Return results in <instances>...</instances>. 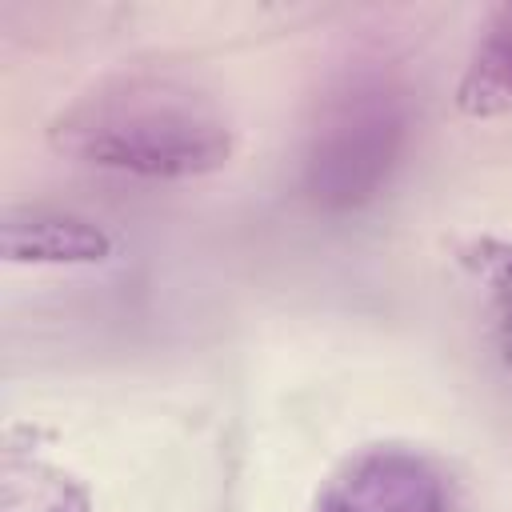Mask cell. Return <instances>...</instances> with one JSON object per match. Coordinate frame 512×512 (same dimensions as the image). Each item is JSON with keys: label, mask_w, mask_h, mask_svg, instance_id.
Returning a JSON list of instances; mask_svg holds the SVG:
<instances>
[{"label": "cell", "mask_w": 512, "mask_h": 512, "mask_svg": "<svg viewBox=\"0 0 512 512\" xmlns=\"http://www.w3.org/2000/svg\"><path fill=\"white\" fill-rule=\"evenodd\" d=\"M408 140V100L388 76L348 80L320 112L304 184L320 208L368 204L392 176Z\"/></svg>", "instance_id": "obj_2"}, {"label": "cell", "mask_w": 512, "mask_h": 512, "mask_svg": "<svg viewBox=\"0 0 512 512\" xmlns=\"http://www.w3.org/2000/svg\"><path fill=\"white\" fill-rule=\"evenodd\" d=\"M456 100L476 120L512 112V4L488 16L484 36L464 68Z\"/></svg>", "instance_id": "obj_5"}, {"label": "cell", "mask_w": 512, "mask_h": 512, "mask_svg": "<svg viewBox=\"0 0 512 512\" xmlns=\"http://www.w3.org/2000/svg\"><path fill=\"white\" fill-rule=\"evenodd\" d=\"M464 264L476 272V280L484 288L500 352L512 368V244L508 240H476L464 252Z\"/></svg>", "instance_id": "obj_7"}, {"label": "cell", "mask_w": 512, "mask_h": 512, "mask_svg": "<svg viewBox=\"0 0 512 512\" xmlns=\"http://www.w3.org/2000/svg\"><path fill=\"white\" fill-rule=\"evenodd\" d=\"M52 144L84 164L184 180L228 164L236 132L212 92L176 72H120L52 120Z\"/></svg>", "instance_id": "obj_1"}, {"label": "cell", "mask_w": 512, "mask_h": 512, "mask_svg": "<svg viewBox=\"0 0 512 512\" xmlns=\"http://www.w3.org/2000/svg\"><path fill=\"white\" fill-rule=\"evenodd\" d=\"M0 512H92V500L72 472L8 448L0 464Z\"/></svg>", "instance_id": "obj_6"}, {"label": "cell", "mask_w": 512, "mask_h": 512, "mask_svg": "<svg viewBox=\"0 0 512 512\" xmlns=\"http://www.w3.org/2000/svg\"><path fill=\"white\" fill-rule=\"evenodd\" d=\"M312 512H448L440 472L412 448L376 444L348 456Z\"/></svg>", "instance_id": "obj_3"}, {"label": "cell", "mask_w": 512, "mask_h": 512, "mask_svg": "<svg viewBox=\"0 0 512 512\" xmlns=\"http://www.w3.org/2000/svg\"><path fill=\"white\" fill-rule=\"evenodd\" d=\"M0 248L12 264H100L112 256V240L100 224L52 208H8Z\"/></svg>", "instance_id": "obj_4"}]
</instances>
